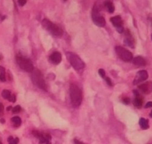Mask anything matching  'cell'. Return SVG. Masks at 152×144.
<instances>
[{
	"instance_id": "4dcf8cb0",
	"label": "cell",
	"mask_w": 152,
	"mask_h": 144,
	"mask_svg": "<svg viewBox=\"0 0 152 144\" xmlns=\"http://www.w3.org/2000/svg\"><path fill=\"white\" fill-rule=\"evenodd\" d=\"M1 73H5V69L1 66H0V74Z\"/></svg>"
},
{
	"instance_id": "83f0119b",
	"label": "cell",
	"mask_w": 152,
	"mask_h": 144,
	"mask_svg": "<svg viewBox=\"0 0 152 144\" xmlns=\"http://www.w3.org/2000/svg\"><path fill=\"white\" fill-rule=\"evenodd\" d=\"M151 107H152V102L151 101L148 102V103L146 104V105H145V108H151Z\"/></svg>"
},
{
	"instance_id": "5b68a950",
	"label": "cell",
	"mask_w": 152,
	"mask_h": 144,
	"mask_svg": "<svg viewBox=\"0 0 152 144\" xmlns=\"http://www.w3.org/2000/svg\"><path fill=\"white\" fill-rule=\"evenodd\" d=\"M66 56L71 65L77 71L82 69L85 67V64L83 60L75 53L67 52L66 54Z\"/></svg>"
},
{
	"instance_id": "7a4b0ae2",
	"label": "cell",
	"mask_w": 152,
	"mask_h": 144,
	"mask_svg": "<svg viewBox=\"0 0 152 144\" xmlns=\"http://www.w3.org/2000/svg\"><path fill=\"white\" fill-rule=\"evenodd\" d=\"M100 2L95 4L92 10V19L94 23L98 27H104L106 21L103 16L100 14Z\"/></svg>"
},
{
	"instance_id": "d6a6232c",
	"label": "cell",
	"mask_w": 152,
	"mask_h": 144,
	"mask_svg": "<svg viewBox=\"0 0 152 144\" xmlns=\"http://www.w3.org/2000/svg\"><path fill=\"white\" fill-rule=\"evenodd\" d=\"M11 109H12V107H11V106H9L8 108H7V111H10Z\"/></svg>"
},
{
	"instance_id": "277c9868",
	"label": "cell",
	"mask_w": 152,
	"mask_h": 144,
	"mask_svg": "<svg viewBox=\"0 0 152 144\" xmlns=\"http://www.w3.org/2000/svg\"><path fill=\"white\" fill-rule=\"evenodd\" d=\"M31 78L32 82H33V83L36 86L41 89L43 91H46L47 87L46 84V82L44 79H43L42 74H41V73L39 70L34 69V71L32 72Z\"/></svg>"
},
{
	"instance_id": "f1b7e54d",
	"label": "cell",
	"mask_w": 152,
	"mask_h": 144,
	"mask_svg": "<svg viewBox=\"0 0 152 144\" xmlns=\"http://www.w3.org/2000/svg\"><path fill=\"white\" fill-rule=\"evenodd\" d=\"M105 79H106V82H107V84H109V86H111V85H112V83H111V80H110V79L109 78V77H105Z\"/></svg>"
},
{
	"instance_id": "30bf717a",
	"label": "cell",
	"mask_w": 152,
	"mask_h": 144,
	"mask_svg": "<svg viewBox=\"0 0 152 144\" xmlns=\"http://www.w3.org/2000/svg\"><path fill=\"white\" fill-rule=\"evenodd\" d=\"M49 59H50V61L53 64H54V65H58V64H59L61 62L62 55L60 52H54L50 56Z\"/></svg>"
},
{
	"instance_id": "1f68e13d",
	"label": "cell",
	"mask_w": 152,
	"mask_h": 144,
	"mask_svg": "<svg viewBox=\"0 0 152 144\" xmlns=\"http://www.w3.org/2000/svg\"><path fill=\"white\" fill-rule=\"evenodd\" d=\"M0 122H1V123H4L5 122V120H4V119H1V120H0Z\"/></svg>"
},
{
	"instance_id": "3957f363",
	"label": "cell",
	"mask_w": 152,
	"mask_h": 144,
	"mask_svg": "<svg viewBox=\"0 0 152 144\" xmlns=\"http://www.w3.org/2000/svg\"><path fill=\"white\" fill-rule=\"evenodd\" d=\"M42 25L51 35L56 37H61L63 34V31L61 28L48 19H43L42 20Z\"/></svg>"
},
{
	"instance_id": "ba28073f",
	"label": "cell",
	"mask_w": 152,
	"mask_h": 144,
	"mask_svg": "<svg viewBox=\"0 0 152 144\" xmlns=\"http://www.w3.org/2000/svg\"><path fill=\"white\" fill-rule=\"evenodd\" d=\"M33 135L39 140L40 144H51V136L47 133H41L38 131H33Z\"/></svg>"
},
{
	"instance_id": "e0dca14e",
	"label": "cell",
	"mask_w": 152,
	"mask_h": 144,
	"mask_svg": "<svg viewBox=\"0 0 152 144\" xmlns=\"http://www.w3.org/2000/svg\"><path fill=\"white\" fill-rule=\"evenodd\" d=\"M142 103H143L142 98L140 97V96L137 95L136 98H135L134 101H133L134 105L135 106L136 108H141L142 105Z\"/></svg>"
},
{
	"instance_id": "6da1fadb",
	"label": "cell",
	"mask_w": 152,
	"mask_h": 144,
	"mask_svg": "<svg viewBox=\"0 0 152 144\" xmlns=\"http://www.w3.org/2000/svg\"><path fill=\"white\" fill-rule=\"evenodd\" d=\"M69 95L72 105L75 107H78L81 105L82 102V93L77 84L73 83L70 84Z\"/></svg>"
},
{
	"instance_id": "8992f818",
	"label": "cell",
	"mask_w": 152,
	"mask_h": 144,
	"mask_svg": "<svg viewBox=\"0 0 152 144\" xmlns=\"http://www.w3.org/2000/svg\"><path fill=\"white\" fill-rule=\"evenodd\" d=\"M16 62L19 67L28 73H32L34 71V66L30 60L20 55H16Z\"/></svg>"
},
{
	"instance_id": "cb8c5ba5",
	"label": "cell",
	"mask_w": 152,
	"mask_h": 144,
	"mask_svg": "<svg viewBox=\"0 0 152 144\" xmlns=\"http://www.w3.org/2000/svg\"><path fill=\"white\" fill-rule=\"evenodd\" d=\"M0 81H1V82H5V81H6L5 73H1V74H0Z\"/></svg>"
},
{
	"instance_id": "8fae6325",
	"label": "cell",
	"mask_w": 152,
	"mask_h": 144,
	"mask_svg": "<svg viewBox=\"0 0 152 144\" xmlns=\"http://www.w3.org/2000/svg\"><path fill=\"white\" fill-rule=\"evenodd\" d=\"M110 20H111L113 25L117 28V29L120 28H123V20L120 16H116L112 17V18H111V19H110Z\"/></svg>"
},
{
	"instance_id": "d4e9b609",
	"label": "cell",
	"mask_w": 152,
	"mask_h": 144,
	"mask_svg": "<svg viewBox=\"0 0 152 144\" xmlns=\"http://www.w3.org/2000/svg\"><path fill=\"white\" fill-rule=\"evenodd\" d=\"M18 2L19 5L22 7V6H24L26 4V2H27V0H18Z\"/></svg>"
},
{
	"instance_id": "484cf974",
	"label": "cell",
	"mask_w": 152,
	"mask_h": 144,
	"mask_svg": "<svg viewBox=\"0 0 152 144\" xmlns=\"http://www.w3.org/2000/svg\"><path fill=\"white\" fill-rule=\"evenodd\" d=\"M123 102L125 104H128L129 103H130V98H128V97H125L123 98Z\"/></svg>"
},
{
	"instance_id": "4316f807",
	"label": "cell",
	"mask_w": 152,
	"mask_h": 144,
	"mask_svg": "<svg viewBox=\"0 0 152 144\" xmlns=\"http://www.w3.org/2000/svg\"><path fill=\"white\" fill-rule=\"evenodd\" d=\"M3 112H4V106H3L2 104L0 103V116H1V115H2Z\"/></svg>"
},
{
	"instance_id": "44dd1931",
	"label": "cell",
	"mask_w": 152,
	"mask_h": 144,
	"mask_svg": "<svg viewBox=\"0 0 152 144\" xmlns=\"http://www.w3.org/2000/svg\"><path fill=\"white\" fill-rule=\"evenodd\" d=\"M21 111V108H20V105H16L15 106L14 108L12 109V111L14 113H19Z\"/></svg>"
},
{
	"instance_id": "9c48e42d",
	"label": "cell",
	"mask_w": 152,
	"mask_h": 144,
	"mask_svg": "<svg viewBox=\"0 0 152 144\" xmlns=\"http://www.w3.org/2000/svg\"><path fill=\"white\" fill-rule=\"evenodd\" d=\"M149 75H148L147 71H140L137 73L135 77L133 84H138L139 83L144 82V81L147 80Z\"/></svg>"
},
{
	"instance_id": "7c38bea8",
	"label": "cell",
	"mask_w": 152,
	"mask_h": 144,
	"mask_svg": "<svg viewBox=\"0 0 152 144\" xmlns=\"http://www.w3.org/2000/svg\"><path fill=\"white\" fill-rule=\"evenodd\" d=\"M132 63H133L134 65L137 66H140V67L145 66L146 64H147L146 60L142 56H137V57L132 58Z\"/></svg>"
},
{
	"instance_id": "ac0fdd59",
	"label": "cell",
	"mask_w": 152,
	"mask_h": 144,
	"mask_svg": "<svg viewBox=\"0 0 152 144\" xmlns=\"http://www.w3.org/2000/svg\"><path fill=\"white\" fill-rule=\"evenodd\" d=\"M11 121L14 123V127H19L21 124V119L18 116L13 117V118L11 119Z\"/></svg>"
},
{
	"instance_id": "836d02e7",
	"label": "cell",
	"mask_w": 152,
	"mask_h": 144,
	"mask_svg": "<svg viewBox=\"0 0 152 144\" xmlns=\"http://www.w3.org/2000/svg\"><path fill=\"white\" fill-rule=\"evenodd\" d=\"M149 116L151 117H152V111H151V113H150V114H149Z\"/></svg>"
},
{
	"instance_id": "7402d4cb",
	"label": "cell",
	"mask_w": 152,
	"mask_h": 144,
	"mask_svg": "<svg viewBox=\"0 0 152 144\" xmlns=\"http://www.w3.org/2000/svg\"><path fill=\"white\" fill-rule=\"evenodd\" d=\"M98 73H99V75H100V76L102 77V78H104V77H105V71H104L103 69L99 70Z\"/></svg>"
},
{
	"instance_id": "e575fe53",
	"label": "cell",
	"mask_w": 152,
	"mask_h": 144,
	"mask_svg": "<svg viewBox=\"0 0 152 144\" xmlns=\"http://www.w3.org/2000/svg\"><path fill=\"white\" fill-rule=\"evenodd\" d=\"M0 144H2V143H1V141H0Z\"/></svg>"
},
{
	"instance_id": "5bb4252c",
	"label": "cell",
	"mask_w": 152,
	"mask_h": 144,
	"mask_svg": "<svg viewBox=\"0 0 152 144\" xmlns=\"http://www.w3.org/2000/svg\"><path fill=\"white\" fill-rule=\"evenodd\" d=\"M104 7H105L107 11L109 13H110V14L114 13V11L115 10L114 5L113 2H112L111 0H106V1H104Z\"/></svg>"
},
{
	"instance_id": "d6986e66",
	"label": "cell",
	"mask_w": 152,
	"mask_h": 144,
	"mask_svg": "<svg viewBox=\"0 0 152 144\" xmlns=\"http://www.w3.org/2000/svg\"><path fill=\"white\" fill-rule=\"evenodd\" d=\"M1 96H2V97L4 98V99L9 100V98H10V96H11V94L9 90L5 89L3 91L2 93H1Z\"/></svg>"
},
{
	"instance_id": "4fadbf2b",
	"label": "cell",
	"mask_w": 152,
	"mask_h": 144,
	"mask_svg": "<svg viewBox=\"0 0 152 144\" xmlns=\"http://www.w3.org/2000/svg\"><path fill=\"white\" fill-rule=\"evenodd\" d=\"M138 88L142 91L144 94H149L151 92V84L150 82L146 83V84H142L138 87Z\"/></svg>"
},
{
	"instance_id": "d590c367",
	"label": "cell",
	"mask_w": 152,
	"mask_h": 144,
	"mask_svg": "<svg viewBox=\"0 0 152 144\" xmlns=\"http://www.w3.org/2000/svg\"><path fill=\"white\" fill-rule=\"evenodd\" d=\"M64 1H67V0H64Z\"/></svg>"
},
{
	"instance_id": "f546056e",
	"label": "cell",
	"mask_w": 152,
	"mask_h": 144,
	"mask_svg": "<svg viewBox=\"0 0 152 144\" xmlns=\"http://www.w3.org/2000/svg\"><path fill=\"white\" fill-rule=\"evenodd\" d=\"M74 142H75V144H84L83 142H81L79 141V140H77V139H75Z\"/></svg>"
},
{
	"instance_id": "52a82bcc",
	"label": "cell",
	"mask_w": 152,
	"mask_h": 144,
	"mask_svg": "<svg viewBox=\"0 0 152 144\" xmlns=\"http://www.w3.org/2000/svg\"><path fill=\"white\" fill-rule=\"evenodd\" d=\"M115 51L121 60L125 62H129L132 60V54L130 52L127 50L126 49L123 48L122 47L117 46L116 47Z\"/></svg>"
},
{
	"instance_id": "2e32d148",
	"label": "cell",
	"mask_w": 152,
	"mask_h": 144,
	"mask_svg": "<svg viewBox=\"0 0 152 144\" xmlns=\"http://www.w3.org/2000/svg\"><path fill=\"white\" fill-rule=\"evenodd\" d=\"M139 124H140V126L141 127L142 129H147L149 127V122H148L147 120L144 118H140Z\"/></svg>"
},
{
	"instance_id": "8d00e7d4",
	"label": "cell",
	"mask_w": 152,
	"mask_h": 144,
	"mask_svg": "<svg viewBox=\"0 0 152 144\" xmlns=\"http://www.w3.org/2000/svg\"><path fill=\"white\" fill-rule=\"evenodd\" d=\"M151 38H152V35H151Z\"/></svg>"
},
{
	"instance_id": "603a6c76",
	"label": "cell",
	"mask_w": 152,
	"mask_h": 144,
	"mask_svg": "<svg viewBox=\"0 0 152 144\" xmlns=\"http://www.w3.org/2000/svg\"><path fill=\"white\" fill-rule=\"evenodd\" d=\"M9 101L13 102V103H15V102H16V96L14 95V94H11L10 98H9Z\"/></svg>"
},
{
	"instance_id": "9a60e30c",
	"label": "cell",
	"mask_w": 152,
	"mask_h": 144,
	"mask_svg": "<svg viewBox=\"0 0 152 144\" xmlns=\"http://www.w3.org/2000/svg\"><path fill=\"white\" fill-rule=\"evenodd\" d=\"M125 44L128 45V47H131V48H133L134 47L133 38H132V37L131 36L130 33H128V31H127L126 34H125Z\"/></svg>"
},
{
	"instance_id": "ffe728a7",
	"label": "cell",
	"mask_w": 152,
	"mask_h": 144,
	"mask_svg": "<svg viewBox=\"0 0 152 144\" xmlns=\"http://www.w3.org/2000/svg\"><path fill=\"white\" fill-rule=\"evenodd\" d=\"M8 142H9V144H18L19 139L18 138H16V139H14L13 136H9L8 138Z\"/></svg>"
}]
</instances>
